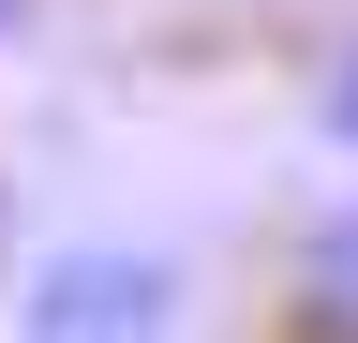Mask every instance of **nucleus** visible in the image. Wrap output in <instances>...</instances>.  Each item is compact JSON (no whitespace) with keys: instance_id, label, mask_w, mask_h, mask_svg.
<instances>
[{"instance_id":"1","label":"nucleus","mask_w":358,"mask_h":343,"mask_svg":"<svg viewBox=\"0 0 358 343\" xmlns=\"http://www.w3.org/2000/svg\"><path fill=\"white\" fill-rule=\"evenodd\" d=\"M15 314H30L45 343H150V328L179 314V269H164V254H45Z\"/></svg>"},{"instance_id":"3","label":"nucleus","mask_w":358,"mask_h":343,"mask_svg":"<svg viewBox=\"0 0 358 343\" xmlns=\"http://www.w3.org/2000/svg\"><path fill=\"white\" fill-rule=\"evenodd\" d=\"M313 119H329V149H358V45H343L329 75H313Z\"/></svg>"},{"instance_id":"2","label":"nucleus","mask_w":358,"mask_h":343,"mask_svg":"<svg viewBox=\"0 0 358 343\" xmlns=\"http://www.w3.org/2000/svg\"><path fill=\"white\" fill-rule=\"evenodd\" d=\"M284 328H313V343H358V194H343L329 224L299 239V269H284Z\"/></svg>"}]
</instances>
